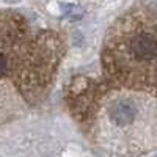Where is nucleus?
Segmentation results:
<instances>
[{
	"label": "nucleus",
	"instance_id": "obj_1",
	"mask_svg": "<svg viewBox=\"0 0 157 157\" xmlns=\"http://www.w3.org/2000/svg\"><path fill=\"white\" fill-rule=\"evenodd\" d=\"M130 52L138 61H151L157 57V38L148 32L138 33L132 43Z\"/></svg>",
	"mask_w": 157,
	"mask_h": 157
},
{
	"label": "nucleus",
	"instance_id": "obj_2",
	"mask_svg": "<svg viewBox=\"0 0 157 157\" xmlns=\"http://www.w3.org/2000/svg\"><path fill=\"white\" fill-rule=\"evenodd\" d=\"M135 107L127 101H116L112 104V107L109 109V116L110 120L118 124V126H126L130 124L135 120Z\"/></svg>",
	"mask_w": 157,
	"mask_h": 157
},
{
	"label": "nucleus",
	"instance_id": "obj_3",
	"mask_svg": "<svg viewBox=\"0 0 157 157\" xmlns=\"http://www.w3.org/2000/svg\"><path fill=\"white\" fill-rule=\"evenodd\" d=\"M5 71H6V60H5L3 55H0V75H2Z\"/></svg>",
	"mask_w": 157,
	"mask_h": 157
}]
</instances>
